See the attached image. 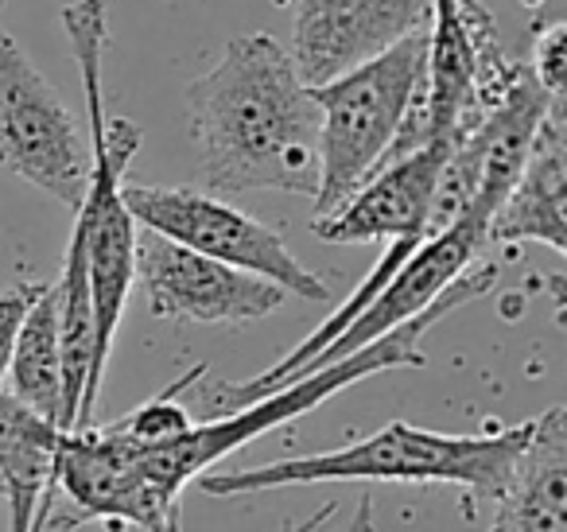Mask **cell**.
<instances>
[{
    "instance_id": "cell-1",
    "label": "cell",
    "mask_w": 567,
    "mask_h": 532,
    "mask_svg": "<svg viewBox=\"0 0 567 532\" xmlns=\"http://www.w3.org/2000/svg\"><path fill=\"white\" fill-rule=\"evenodd\" d=\"M190 136L210 195L319 191V110L272 35H237L187 86Z\"/></svg>"
},
{
    "instance_id": "cell-2",
    "label": "cell",
    "mask_w": 567,
    "mask_h": 532,
    "mask_svg": "<svg viewBox=\"0 0 567 532\" xmlns=\"http://www.w3.org/2000/svg\"><path fill=\"white\" fill-rule=\"evenodd\" d=\"M497 280V265L494 260H474L440 299H435L427 311H420L412 323L389 330L385 338L370 342L365 350L347 354V358L331 361V366L316 369V374L300 377V381H288L280 389L265 392V397L249 400L245 408H234V412H221L206 423H190L187 431L164 439V443L152 447H136V462H141L144 482L152 485V493L159 498L164 509H179V498L195 478L210 474L214 462H221L226 454L241 451L245 443L260 439L265 431L280 428V423L296 420V416L311 412L323 400H331L334 392L350 389V385L365 381L373 374H385V369H420L424 366V350H420V338L443 323L451 311H458L463 304H474L482 299Z\"/></svg>"
},
{
    "instance_id": "cell-3",
    "label": "cell",
    "mask_w": 567,
    "mask_h": 532,
    "mask_svg": "<svg viewBox=\"0 0 567 532\" xmlns=\"http://www.w3.org/2000/svg\"><path fill=\"white\" fill-rule=\"evenodd\" d=\"M63 32L71 40L74 63L86 94V144H90V180L79 211L74 234L86 249L90 299H94V381L102 389L105 361L113 354L121 315L133 291V253L136 222L125 206V172L141 152V125L128 117H110L102 94V55L110 43V4L105 0H74L63 9Z\"/></svg>"
},
{
    "instance_id": "cell-4",
    "label": "cell",
    "mask_w": 567,
    "mask_h": 532,
    "mask_svg": "<svg viewBox=\"0 0 567 532\" xmlns=\"http://www.w3.org/2000/svg\"><path fill=\"white\" fill-rule=\"evenodd\" d=\"M528 436H533V420L486 431V436H443V431L393 420L358 443L339 447V451L280 459L268 467L221 470V474H203L195 482L210 498H237V493L316 482H447L474 501H497L517 470Z\"/></svg>"
},
{
    "instance_id": "cell-5",
    "label": "cell",
    "mask_w": 567,
    "mask_h": 532,
    "mask_svg": "<svg viewBox=\"0 0 567 532\" xmlns=\"http://www.w3.org/2000/svg\"><path fill=\"white\" fill-rule=\"evenodd\" d=\"M427 28L381 55L311 86L319 110V191L316 218L342 206L393 152L409 105L424 86Z\"/></svg>"
},
{
    "instance_id": "cell-6",
    "label": "cell",
    "mask_w": 567,
    "mask_h": 532,
    "mask_svg": "<svg viewBox=\"0 0 567 532\" xmlns=\"http://www.w3.org/2000/svg\"><path fill=\"white\" fill-rule=\"evenodd\" d=\"M525 63L505 55L482 0H435L427 24L424 121L427 144L455 149L502 105Z\"/></svg>"
},
{
    "instance_id": "cell-7",
    "label": "cell",
    "mask_w": 567,
    "mask_h": 532,
    "mask_svg": "<svg viewBox=\"0 0 567 532\" xmlns=\"http://www.w3.org/2000/svg\"><path fill=\"white\" fill-rule=\"evenodd\" d=\"M125 206L136 226L167 237L190 253H203L229 268H241L260 280H272L288 296L323 304L327 284L288 249L272 226L237 211L221 195L195 187H125Z\"/></svg>"
},
{
    "instance_id": "cell-8",
    "label": "cell",
    "mask_w": 567,
    "mask_h": 532,
    "mask_svg": "<svg viewBox=\"0 0 567 532\" xmlns=\"http://www.w3.org/2000/svg\"><path fill=\"white\" fill-rule=\"evenodd\" d=\"M0 167L71 211L86 195V133L9 28H0Z\"/></svg>"
},
{
    "instance_id": "cell-9",
    "label": "cell",
    "mask_w": 567,
    "mask_h": 532,
    "mask_svg": "<svg viewBox=\"0 0 567 532\" xmlns=\"http://www.w3.org/2000/svg\"><path fill=\"white\" fill-rule=\"evenodd\" d=\"M133 273L148 296V311L172 323H252L292 299L272 280L190 253L152 229L136 234Z\"/></svg>"
},
{
    "instance_id": "cell-10",
    "label": "cell",
    "mask_w": 567,
    "mask_h": 532,
    "mask_svg": "<svg viewBox=\"0 0 567 532\" xmlns=\"http://www.w3.org/2000/svg\"><path fill=\"white\" fill-rule=\"evenodd\" d=\"M55 493L71 498V516L59 529L79 524H128L141 532H164L179 509H164L152 485L144 482L136 447L117 423H90V428L63 431L51 470Z\"/></svg>"
},
{
    "instance_id": "cell-11",
    "label": "cell",
    "mask_w": 567,
    "mask_h": 532,
    "mask_svg": "<svg viewBox=\"0 0 567 532\" xmlns=\"http://www.w3.org/2000/svg\"><path fill=\"white\" fill-rule=\"evenodd\" d=\"M435 0H296L292 63L308 86L381 55L432 24Z\"/></svg>"
},
{
    "instance_id": "cell-12",
    "label": "cell",
    "mask_w": 567,
    "mask_h": 532,
    "mask_svg": "<svg viewBox=\"0 0 567 532\" xmlns=\"http://www.w3.org/2000/svg\"><path fill=\"white\" fill-rule=\"evenodd\" d=\"M482 245H489L486 226L474 218H458L451 229L432 234L401 268H396L393 280L365 304V311L358 315L354 323H347V330H342L327 350H319L292 381H300V377H308V374H316V369L331 366V361L347 358V354L365 350L370 342L385 338L389 330L404 327V323H412L420 311H427V307H432L435 299H440L443 291L474 265V260H478Z\"/></svg>"
},
{
    "instance_id": "cell-13",
    "label": "cell",
    "mask_w": 567,
    "mask_h": 532,
    "mask_svg": "<svg viewBox=\"0 0 567 532\" xmlns=\"http://www.w3.org/2000/svg\"><path fill=\"white\" fill-rule=\"evenodd\" d=\"M447 152L451 149L427 144V149L381 164L347 203L334 206L331 214H319L311 222V234L331 245L432 237L427 211H432V195Z\"/></svg>"
},
{
    "instance_id": "cell-14",
    "label": "cell",
    "mask_w": 567,
    "mask_h": 532,
    "mask_svg": "<svg viewBox=\"0 0 567 532\" xmlns=\"http://www.w3.org/2000/svg\"><path fill=\"white\" fill-rule=\"evenodd\" d=\"M486 242H540L567 253V98L544 113L517 183L489 218Z\"/></svg>"
},
{
    "instance_id": "cell-15",
    "label": "cell",
    "mask_w": 567,
    "mask_h": 532,
    "mask_svg": "<svg viewBox=\"0 0 567 532\" xmlns=\"http://www.w3.org/2000/svg\"><path fill=\"white\" fill-rule=\"evenodd\" d=\"M489 532H567V412L559 405L533 420Z\"/></svg>"
},
{
    "instance_id": "cell-16",
    "label": "cell",
    "mask_w": 567,
    "mask_h": 532,
    "mask_svg": "<svg viewBox=\"0 0 567 532\" xmlns=\"http://www.w3.org/2000/svg\"><path fill=\"white\" fill-rule=\"evenodd\" d=\"M63 431L0 389V478L9 501V532H43L55 509V451Z\"/></svg>"
},
{
    "instance_id": "cell-17",
    "label": "cell",
    "mask_w": 567,
    "mask_h": 532,
    "mask_svg": "<svg viewBox=\"0 0 567 532\" xmlns=\"http://www.w3.org/2000/svg\"><path fill=\"white\" fill-rule=\"evenodd\" d=\"M9 377H12V397L59 428V412H63V350H59L55 284L43 288V296L35 299L32 311L20 323Z\"/></svg>"
},
{
    "instance_id": "cell-18",
    "label": "cell",
    "mask_w": 567,
    "mask_h": 532,
    "mask_svg": "<svg viewBox=\"0 0 567 532\" xmlns=\"http://www.w3.org/2000/svg\"><path fill=\"white\" fill-rule=\"evenodd\" d=\"M206 374V366H195L190 374H183L175 385H167L159 397H152V400H144L141 408H136L133 416H125V420H117V428L125 431L133 443H141V447H152V443H164V439H172V436H179V431H187L190 423V412L179 405V392H187L190 385L198 381V377Z\"/></svg>"
},
{
    "instance_id": "cell-19",
    "label": "cell",
    "mask_w": 567,
    "mask_h": 532,
    "mask_svg": "<svg viewBox=\"0 0 567 532\" xmlns=\"http://www.w3.org/2000/svg\"><path fill=\"white\" fill-rule=\"evenodd\" d=\"M528 71L548 98H567V24H548V32L536 35Z\"/></svg>"
},
{
    "instance_id": "cell-20",
    "label": "cell",
    "mask_w": 567,
    "mask_h": 532,
    "mask_svg": "<svg viewBox=\"0 0 567 532\" xmlns=\"http://www.w3.org/2000/svg\"><path fill=\"white\" fill-rule=\"evenodd\" d=\"M48 284H17V288L0 291V389L9 381V361H12V346H17L20 323L32 311V304L43 296Z\"/></svg>"
},
{
    "instance_id": "cell-21",
    "label": "cell",
    "mask_w": 567,
    "mask_h": 532,
    "mask_svg": "<svg viewBox=\"0 0 567 532\" xmlns=\"http://www.w3.org/2000/svg\"><path fill=\"white\" fill-rule=\"evenodd\" d=\"M334 513H339V501H327L323 509H316V513L303 516V521H288L280 532H319V529H327V521H331ZM164 532H183L179 516H172V521L164 524ZM347 532H373V501L370 498L358 501V509H354V516H350V529Z\"/></svg>"
},
{
    "instance_id": "cell-22",
    "label": "cell",
    "mask_w": 567,
    "mask_h": 532,
    "mask_svg": "<svg viewBox=\"0 0 567 532\" xmlns=\"http://www.w3.org/2000/svg\"><path fill=\"white\" fill-rule=\"evenodd\" d=\"M0 498H4V478H0Z\"/></svg>"
},
{
    "instance_id": "cell-23",
    "label": "cell",
    "mask_w": 567,
    "mask_h": 532,
    "mask_svg": "<svg viewBox=\"0 0 567 532\" xmlns=\"http://www.w3.org/2000/svg\"><path fill=\"white\" fill-rule=\"evenodd\" d=\"M0 4H4V0H0Z\"/></svg>"
}]
</instances>
